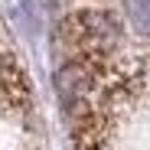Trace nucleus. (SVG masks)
Returning <instances> with one entry per match:
<instances>
[{
	"mask_svg": "<svg viewBox=\"0 0 150 150\" xmlns=\"http://www.w3.org/2000/svg\"><path fill=\"white\" fill-rule=\"evenodd\" d=\"M65 33L72 36L75 46H82L85 52L98 56V52H108V49L117 42L121 30L111 13H75L65 23Z\"/></svg>",
	"mask_w": 150,
	"mask_h": 150,
	"instance_id": "nucleus-1",
	"label": "nucleus"
},
{
	"mask_svg": "<svg viewBox=\"0 0 150 150\" xmlns=\"http://www.w3.org/2000/svg\"><path fill=\"white\" fill-rule=\"evenodd\" d=\"M124 7H127L131 26L140 36H150V0H124Z\"/></svg>",
	"mask_w": 150,
	"mask_h": 150,
	"instance_id": "nucleus-2",
	"label": "nucleus"
}]
</instances>
